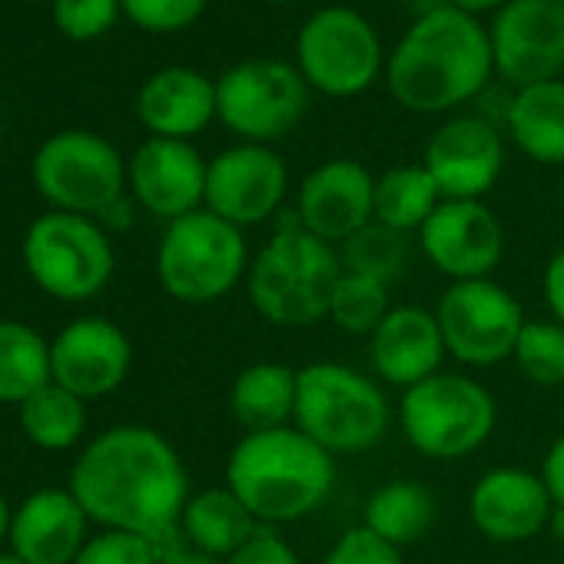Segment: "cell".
<instances>
[{
  "label": "cell",
  "instance_id": "1",
  "mask_svg": "<svg viewBox=\"0 0 564 564\" xmlns=\"http://www.w3.org/2000/svg\"><path fill=\"white\" fill-rule=\"evenodd\" d=\"M67 488L90 524L133 531L156 544L180 531L189 471L173 442L156 429L113 425L77 455Z\"/></svg>",
  "mask_w": 564,
  "mask_h": 564
},
{
  "label": "cell",
  "instance_id": "2",
  "mask_svg": "<svg viewBox=\"0 0 564 564\" xmlns=\"http://www.w3.org/2000/svg\"><path fill=\"white\" fill-rule=\"evenodd\" d=\"M491 77L488 24L455 8L415 18L386 57V87L409 113H452L478 100Z\"/></svg>",
  "mask_w": 564,
  "mask_h": 564
},
{
  "label": "cell",
  "instance_id": "3",
  "mask_svg": "<svg viewBox=\"0 0 564 564\" xmlns=\"http://www.w3.org/2000/svg\"><path fill=\"white\" fill-rule=\"evenodd\" d=\"M226 488L265 528L316 514L336 488V455L296 425L246 432L226 458Z\"/></svg>",
  "mask_w": 564,
  "mask_h": 564
},
{
  "label": "cell",
  "instance_id": "4",
  "mask_svg": "<svg viewBox=\"0 0 564 564\" xmlns=\"http://www.w3.org/2000/svg\"><path fill=\"white\" fill-rule=\"evenodd\" d=\"M339 275V249L313 236L293 209H282L269 242L249 262L246 293L269 326L310 329L329 316Z\"/></svg>",
  "mask_w": 564,
  "mask_h": 564
},
{
  "label": "cell",
  "instance_id": "5",
  "mask_svg": "<svg viewBox=\"0 0 564 564\" xmlns=\"http://www.w3.org/2000/svg\"><path fill=\"white\" fill-rule=\"evenodd\" d=\"M329 455H362L392 429V405L382 386L343 362H310L300 369L296 422Z\"/></svg>",
  "mask_w": 564,
  "mask_h": 564
},
{
  "label": "cell",
  "instance_id": "6",
  "mask_svg": "<svg viewBox=\"0 0 564 564\" xmlns=\"http://www.w3.org/2000/svg\"><path fill=\"white\" fill-rule=\"evenodd\" d=\"M246 229L219 219L206 206L166 223L156 246V279L170 300L209 306L226 300L249 275Z\"/></svg>",
  "mask_w": 564,
  "mask_h": 564
},
{
  "label": "cell",
  "instance_id": "7",
  "mask_svg": "<svg viewBox=\"0 0 564 564\" xmlns=\"http://www.w3.org/2000/svg\"><path fill=\"white\" fill-rule=\"evenodd\" d=\"M399 425L419 455L432 462H462L491 438L498 405L478 379L442 369L402 392Z\"/></svg>",
  "mask_w": 564,
  "mask_h": 564
},
{
  "label": "cell",
  "instance_id": "8",
  "mask_svg": "<svg viewBox=\"0 0 564 564\" xmlns=\"http://www.w3.org/2000/svg\"><path fill=\"white\" fill-rule=\"evenodd\" d=\"M21 259L34 286L61 303H87L100 296L117 269L107 229L90 216L61 209H47L28 226Z\"/></svg>",
  "mask_w": 564,
  "mask_h": 564
},
{
  "label": "cell",
  "instance_id": "9",
  "mask_svg": "<svg viewBox=\"0 0 564 564\" xmlns=\"http://www.w3.org/2000/svg\"><path fill=\"white\" fill-rule=\"evenodd\" d=\"M386 47L376 24L346 4L313 11L296 34V67L310 90L352 100L386 77Z\"/></svg>",
  "mask_w": 564,
  "mask_h": 564
},
{
  "label": "cell",
  "instance_id": "10",
  "mask_svg": "<svg viewBox=\"0 0 564 564\" xmlns=\"http://www.w3.org/2000/svg\"><path fill=\"white\" fill-rule=\"evenodd\" d=\"M310 107V84L282 57H249L216 77V120L239 143L272 147L290 137Z\"/></svg>",
  "mask_w": 564,
  "mask_h": 564
},
{
  "label": "cell",
  "instance_id": "11",
  "mask_svg": "<svg viewBox=\"0 0 564 564\" xmlns=\"http://www.w3.org/2000/svg\"><path fill=\"white\" fill-rule=\"evenodd\" d=\"M31 180L51 209L97 219L127 196V160L94 130H61L37 147Z\"/></svg>",
  "mask_w": 564,
  "mask_h": 564
},
{
  "label": "cell",
  "instance_id": "12",
  "mask_svg": "<svg viewBox=\"0 0 564 564\" xmlns=\"http://www.w3.org/2000/svg\"><path fill=\"white\" fill-rule=\"evenodd\" d=\"M445 352L465 369H491L514 356L524 310L495 279L452 282L435 306Z\"/></svg>",
  "mask_w": 564,
  "mask_h": 564
},
{
  "label": "cell",
  "instance_id": "13",
  "mask_svg": "<svg viewBox=\"0 0 564 564\" xmlns=\"http://www.w3.org/2000/svg\"><path fill=\"white\" fill-rule=\"evenodd\" d=\"M488 41L511 90L564 80V0H508L488 18Z\"/></svg>",
  "mask_w": 564,
  "mask_h": 564
},
{
  "label": "cell",
  "instance_id": "14",
  "mask_svg": "<svg viewBox=\"0 0 564 564\" xmlns=\"http://www.w3.org/2000/svg\"><path fill=\"white\" fill-rule=\"evenodd\" d=\"M286 193L290 166L272 147L236 143L209 160L206 209L239 229L279 219Z\"/></svg>",
  "mask_w": 564,
  "mask_h": 564
},
{
  "label": "cell",
  "instance_id": "15",
  "mask_svg": "<svg viewBox=\"0 0 564 564\" xmlns=\"http://www.w3.org/2000/svg\"><path fill=\"white\" fill-rule=\"evenodd\" d=\"M422 166L442 199H485L505 170V137L481 113L448 117L429 137Z\"/></svg>",
  "mask_w": 564,
  "mask_h": 564
},
{
  "label": "cell",
  "instance_id": "16",
  "mask_svg": "<svg viewBox=\"0 0 564 564\" xmlns=\"http://www.w3.org/2000/svg\"><path fill=\"white\" fill-rule=\"evenodd\" d=\"M419 246L452 282L491 279L505 256V226L485 199H442L419 229Z\"/></svg>",
  "mask_w": 564,
  "mask_h": 564
},
{
  "label": "cell",
  "instance_id": "17",
  "mask_svg": "<svg viewBox=\"0 0 564 564\" xmlns=\"http://www.w3.org/2000/svg\"><path fill=\"white\" fill-rule=\"evenodd\" d=\"M209 160L189 140L147 137L127 160V193L150 216L173 223L206 206Z\"/></svg>",
  "mask_w": 564,
  "mask_h": 564
},
{
  "label": "cell",
  "instance_id": "18",
  "mask_svg": "<svg viewBox=\"0 0 564 564\" xmlns=\"http://www.w3.org/2000/svg\"><path fill=\"white\" fill-rule=\"evenodd\" d=\"M133 369L130 336L107 316H84L51 339V382L84 402L117 392Z\"/></svg>",
  "mask_w": 564,
  "mask_h": 564
},
{
  "label": "cell",
  "instance_id": "19",
  "mask_svg": "<svg viewBox=\"0 0 564 564\" xmlns=\"http://www.w3.org/2000/svg\"><path fill=\"white\" fill-rule=\"evenodd\" d=\"M296 219L336 249L376 219V173L349 156L310 170L300 183Z\"/></svg>",
  "mask_w": 564,
  "mask_h": 564
},
{
  "label": "cell",
  "instance_id": "20",
  "mask_svg": "<svg viewBox=\"0 0 564 564\" xmlns=\"http://www.w3.org/2000/svg\"><path fill=\"white\" fill-rule=\"evenodd\" d=\"M554 498L541 471L498 465L488 468L468 491V518L488 541L521 544L547 528Z\"/></svg>",
  "mask_w": 564,
  "mask_h": 564
},
{
  "label": "cell",
  "instance_id": "21",
  "mask_svg": "<svg viewBox=\"0 0 564 564\" xmlns=\"http://www.w3.org/2000/svg\"><path fill=\"white\" fill-rule=\"evenodd\" d=\"M87 528L90 518L70 488H41L14 508L8 541L28 564H74Z\"/></svg>",
  "mask_w": 564,
  "mask_h": 564
},
{
  "label": "cell",
  "instance_id": "22",
  "mask_svg": "<svg viewBox=\"0 0 564 564\" xmlns=\"http://www.w3.org/2000/svg\"><path fill=\"white\" fill-rule=\"evenodd\" d=\"M445 356L448 352L435 310L429 313L422 306H392L382 326L369 336L372 372L402 392L442 372Z\"/></svg>",
  "mask_w": 564,
  "mask_h": 564
},
{
  "label": "cell",
  "instance_id": "23",
  "mask_svg": "<svg viewBox=\"0 0 564 564\" xmlns=\"http://www.w3.org/2000/svg\"><path fill=\"white\" fill-rule=\"evenodd\" d=\"M137 120L150 137L189 140L216 120V80L193 67H160L137 90Z\"/></svg>",
  "mask_w": 564,
  "mask_h": 564
},
{
  "label": "cell",
  "instance_id": "24",
  "mask_svg": "<svg viewBox=\"0 0 564 564\" xmlns=\"http://www.w3.org/2000/svg\"><path fill=\"white\" fill-rule=\"evenodd\" d=\"M501 120L508 140L528 160L541 166H564V80L511 90Z\"/></svg>",
  "mask_w": 564,
  "mask_h": 564
},
{
  "label": "cell",
  "instance_id": "25",
  "mask_svg": "<svg viewBox=\"0 0 564 564\" xmlns=\"http://www.w3.org/2000/svg\"><path fill=\"white\" fill-rule=\"evenodd\" d=\"M300 369L286 362H252L229 386V415L246 432L286 429L296 422Z\"/></svg>",
  "mask_w": 564,
  "mask_h": 564
},
{
  "label": "cell",
  "instance_id": "26",
  "mask_svg": "<svg viewBox=\"0 0 564 564\" xmlns=\"http://www.w3.org/2000/svg\"><path fill=\"white\" fill-rule=\"evenodd\" d=\"M262 524L252 518V511L223 485V488H203L189 495L183 518H180V534L189 547L206 551L219 561L236 554Z\"/></svg>",
  "mask_w": 564,
  "mask_h": 564
},
{
  "label": "cell",
  "instance_id": "27",
  "mask_svg": "<svg viewBox=\"0 0 564 564\" xmlns=\"http://www.w3.org/2000/svg\"><path fill=\"white\" fill-rule=\"evenodd\" d=\"M435 521V495L415 478H392L366 501L362 524L395 547L415 544Z\"/></svg>",
  "mask_w": 564,
  "mask_h": 564
},
{
  "label": "cell",
  "instance_id": "28",
  "mask_svg": "<svg viewBox=\"0 0 564 564\" xmlns=\"http://www.w3.org/2000/svg\"><path fill=\"white\" fill-rule=\"evenodd\" d=\"M24 438L41 452H67L87 432V402L57 382L41 386L18 405Z\"/></svg>",
  "mask_w": 564,
  "mask_h": 564
},
{
  "label": "cell",
  "instance_id": "29",
  "mask_svg": "<svg viewBox=\"0 0 564 564\" xmlns=\"http://www.w3.org/2000/svg\"><path fill=\"white\" fill-rule=\"evenodd\" d=\"M438 203L442 193L422 163L389 166L376 176V223L389 229H399L405 236L419 232L438 209Z\"/></svg>",
  "mask_w": 564,
  "mask_h": 564
},
{
  "label": "cell",
  "instance_id": "30",
  "mask_svg": "<svg viewBox=\"0 0 564 564\" xmlns=\"http://www.w3.org/2000/svg\"><path fill=\"white\" fill-rule=\"evenodd\" d=\"M51 382V343L28 323L0 319V405H21Z\"/></svg>",
  "mask_w": 564,
  "mask_h": 564
},
{
  "label": "cell",
  "instance_id": "31",
  "mask_svg": "<svg viewBox=\"0 0 564 564\" xmlns=\"http://www.w3.org/2000/svg\"><path fill=\"white\" fill-rule=\"evenodd\" d=\"M409 256H412L409 236L399 229H389L376 219L339 246V259H343L346 272L379 279V282H386V286H392L395 279L405 275Z\"/></svg>",
  "mask_w": 564,
  "mask_h": 564
},
{
  "label": "cell",
  "instance_id": "32",
  "mask_svg": "<svg viewBox=\"0 0 564 564\" xmlns=\"http://www.w3.org/2000/svg\"><path fill=\"white\" fill-rule=\"evenodd\" d=\"M389 290L392 286H386L379 279L356 275V272L343 269L336 290H333V300H329L326 319L346 336H372L382 326V319L392 313Z\"/></svg>",
  "mask_w": 564,
  "mask_h": 564
},
{
  "label": "cell",
  "instance_id": "33",
  "mask_svg": "<svg viewBox=\"0 0 564 564\" xmlns=\"http://www.w3.org/2000/svg\"><path fill=\"white\" fill-rule=\"evenodd\" d=\"M511 362L528 382L541 389L564 386V326L554 319H528Z\"/></svg>",
  "mask_w": 564,
  "mask_h": 564
},
{
  "label": "cell",
  "instance_id": "34",
  "mask_svg": "<svg viewBox=\"0 0 564 564\" xmlns=\"http://www.w3.org/2000/svg\"><path fill=\"white\" fill-rule=\"evenodd\" d=\"M123 18L120 0H54V24L74 44L100 41Z\"/></svg>",
  "mask_w": 564,
  "mask_h": 564
},
{
  "label": "cell",
  "instance_id": "35",
  "mask_svg": "<svg viewBox=\"0 0 564 564\" xmlns=\"http://www.w3.org/2000/svg\"><path fill=\"white\" fill-rule=\"evenodd\" d=\"M123 18L147 34L189 31L209 8V0H120Z\"/></svg>",
  "mask_w": 564,
  "mask_h": 564
},
{
  "label": "cell",
  "instance_id": "36",
  "mask_svg": "<svg viewBox=\"0 0 564 564\" xmlns=\"http://www.w3.org/2000/svg\"><path fill=\"white\" fill-rule=\"evenodd\" d=\"M74 564H160V551L143 534L100 528V534L87 538Z\"/></svg>",
  "mask_w": 564,
  "mask_h": 564
},
{
  "label": "cell",
  "instance_id": "37",
  "mask_svg": "<svg viewBox=\"0 0 564 564\" xmlns=\"http://www.w3.org/2000/svg\"><path fill=\"white\" fill-rule=\"evenodd\" d=\"M323 564H405V561H402V547L382 541L366 524H356L336 538V544L326 551Z\"/></svg>",
  "mask_w": 564,
  "mask_h": 564
},
{
  "label": "cell",
  "instance_id": "38",
  "mask_svg": "<svg viewBox=\"0 0 564 564\" xmlns=\"http://www.w3.org/2000/svg\"><path fill=\"white\" fill-rule=\"evenodd\" d=\"M223 564H303L300 551L279 534V528H259L236 554H229Z\"/></svg>",
  "mask_w": 564,
  "mask_h": 564
},
{
  "label": "cell",
  "instance_id": "39",
  "mask_svg": "<svg viewBox=\"0 0 564 564\" xmlns=\"http://www.w3.org/2000/svg\"><path fill=\"white\" fill-rule=\"evenodd\" d=\"M541 293H544V303H547L551 319L564 326V246H561V249L547 259V265H544Z\"/></svg>",
  "mask_w": 564,
  "mask_h": 564
},
{
  "label": "cell",
  "instance_id": "40",
  "mask_svg": "<svg viewBox=\"0 0 564 564\" xmlns=\"http://www.w3.org/2000/svg\"><path fill=\"white\" fill-rule=\"evenodd\" d=\"M156 551H160V564H223L219 557L189 547L180 531L170 534V538H163V541H156Z\"/></svg>",
  "mask_w": 564,
  "mask_h": 564
},
{
  "label": "cell",
  "instance_id": "41",
  "mask_svg": "<svg viewBox=\"0 0 564 564\" xmlns=\"http://www.w3.org/2000/svg\"><path fill=\"white\" fill-rule=\"evenodd\" d=\"M541 478L554 498V505H564V435L551 442V448L541 458Z\"/></svg>",
  "mask_w": 564,
  "mask_h": 564
},
{
  "label": "cell",
  "instance_id": "42",
  "mask_svg": "<svg viewBox=\"0 0 564 564\" xmlns=\"http://www.w3.org/2000/svg\"><path fill=\"white\" fill-rule=\"evenodd\" d=\"M133 196H120L113 206H107L100 216H97V223L104 226V229H130L133 226Z\"/></svg>",
  "mask_w": 564,
  "mask_h": 564
},
{
  "label": "cell",
  "instance_id": "43",
  "mask_svg": "<svg viewBox=\"0 0 564 564\" xmlns=\"http://www.w3.org/2000/svg\"><path fill=\"white\" fill-rule=\"evenodd\" d=\"M508 4V0H448V8H455V11H465V14H471V18H491L495 11H501Z\"/></svg>",
  "mask_w": 564,
  "mask_h": 564
},
{
  "label": "cell",
  "instance_id": "44",
  "mask_svg": "<svg viewBox=\"0 0 564 564\" xmlns=\"http://www.w3.org/2000/svg\"><path fill=\"white\" fill-rule=\"evenodd\" d=\"M11 518H14V508L8 505L4 491H0V544H4L8 534H11Z\"/></svg>",
  "mask_w": 564,
  "mask_h": 564
},
{
  "label": "cell",
  "instance_id": "45",
  "mask_svg": "<svg viewBox=\"0 0 564 564\" xmlns=\"http://www.w3.org/2000/svg\"><path fill=\"white\" fill-rule=\"evenodd\" d=\"M547 531H551L554 541L564 544V505H554V511H551V518H547Z\"/></svg>",
  "mask_w": 564,
  "mask_h": 564
},
{
  "label": "cell",
  "instance_id": "46",
  "mask_svg": "<svg viewBox=\"0 0 564 564\" xmlns=\"http://www.w3.org/2000/svg\"><path fill=\"white\" fill-rule=\"evenodd\" d=\"M412 8H415V18H422V14H432V11L448 8V0H412Z\"/></svg>",
  "mask_w": 564,
  "mask_h": 564
},
{
  "label": "cell",
  "instance_id": "47",
  "mask_svg": "<svg viewBox=\"0 0 564 564\" xmlns=\"http://www.w3.org/2000/svg\"><path fill=\"white\" fill-rule=\"evenodd\" d=\"M0 564H28L18 551H0Z\"/></svg>",
  "mask_w": 564,
  "mask_h": 564
},
{
  "label": "cell",
  "instance_id": "48",
  "mask_svg": "<svg viewBox=\"0 0 564 564\" xmlns=\"http://www.w3.org/2000/svg\"><path fill=\"white\" fill-rule=\"evenodd\" d=\"M265 4H279L282 8V4H296V0H265Z\"/></svg>",
  "mask_w": 564,
  "mask_h": 564
},
{
  "label": "cell",
  "instance_id": "49",
  "mask_svg": "<svg viewBox=\"0 0 564 564\" xmlns=\"http://www.w3.org/2000/svg\"><path fill=\"white\" fill-rule=\"evenodd\" d=\"M21 4H37V0H21Z\"/></svg>",
  "mask_w": 564,
  "mask_h": 564
}]
</instances>
